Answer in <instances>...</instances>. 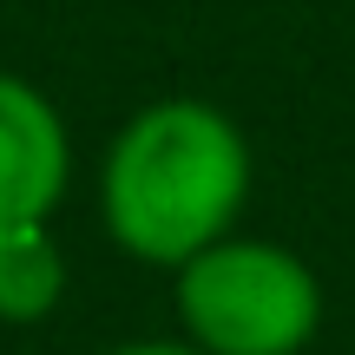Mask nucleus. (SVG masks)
Listing matches in <instances>:
<instances>
[{
    "mask_svg": "<svg viewBox=\"0 0 355 355\" xmlns=\"http://www.w3.org/2000/svg\"><path fill=\"white\" fill-rule=\"evenodd\" d=\"M66 296V250L46 224L0 230V322H40Z\"/></svg>",
    "mask_w": 355,
    "mask_h": 355,
    "instance_id": "4",
    "label": "nucleus"
},
{
    "mask_svg": "<svg viewBox=\"0 0 355 355\" xmlns=\"http://www.w3.org/2000/svg\"><path fill=\"white\" fill-rule=\"evenodd\" d=\"M73 178V145L53 99L26 79L0 73V230L46 224Z\"/></svg>",
    "mask_w": 355,
    "mask_h": 355,
    "instance_id": "3",
    "label": "nucleus"
},
{
    "mask_svg": "<svg viewBox=\"0 0 355 355\" xmlns=\"http://www.w3.org/2000/svg\"><path fill=\"white\" fill-rule=\"evenodd\" d=\"M250 198V145L230 112L204 99H158L112 139L99 171V211L125 257L158 270L191 263L230 237Z\"/></svg>",
    "mask_w": 355,
    "mask_h": 355,
    "instance_id": "1",
    "label": "nucleus"
},
{
    "mask_svg": "<svg viewBox=\"0 0 355 355\" xmlns=\"http://www.w3.org/2000/svg\"><path fill=\"white\" fill-rule=\"evenodd\" d=\"M178 322L204 355H303L322 329V283L283 243L217 237L178 263Z\"/></svg>",
    "mask_w": 355,
    "mask_h": 355,
    "instance_id": "2",
    "label": "nucleus"
},
{
    "mask_svg": "<svg viewBox=\"0 0 355 355\" xmlns=\"http://www.w3.org/2000/svg\"><path fill=\"white\" fill-rule=\"evenodd\" d=\"M112 355H204V349H191V343H125Z\"/></svg>",
    "mask_w": 355,
    "mask_h": 355,
    "instance_id": "5",
    "label": "nucleus"
}]
</instances>
